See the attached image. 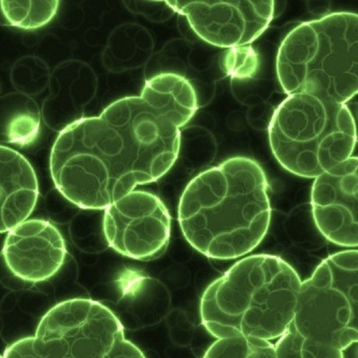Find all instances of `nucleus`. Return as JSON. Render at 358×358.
Masks as SVG:
<instances>
[{
  "instance_id": "nucleus-1",
  "label": "nucleus",
  "mask_w": 358,
  "mask_h": 358,
  "mask_svg": "<svg viewBox=\"0 0 358 358\" xmlns=\"http://www.w3.org/2000/svg\"><path fill=\"white\" fill-rule=\"evenodd\" d=\"M197 109L191 82L166 73L148 80L140 95L73 122L52 148L56 189L81 209L105 210L138 185L157 181L177 161L181 129Z\"/></svg>"
},
{
  "instance_id": "nucleus-2",
  "label": "nucleus",
  "mask_w": 358,
  "mask_h": 358,
  "mask_svg": "<svg viewBox=\"0 0 358 358\" xmlns=\"http://www.w3.org/2000/svg\"><path fill=\"white\" fill-rule=\"evenodd\" d=\"M178 219L189 245L209 259L248 255L261 245L271 222L265 171L245 156L205 170L184 189Z\"/></svg>"
},
{
  "instance_id": "nucleus-3",
  "label": "nucleus",
  "mask_w": 358,
  "mask_h": 358,
  "mask_svg": "<svg viewBox=\"0 0 358 358\" xmlns=\"http://www.w3.org/2000/svg\"><path fill=\"white\" fill-rule=\"evenodd\" d=\"M301 279L279 256H245L214 280L200 300V317L217 339L277 341L293 324Z\"/></svg>"
},
{
  "instance_id": "nucleus-4",
  "label": "nucleus",
  "mask_w": 358,
  "mask_h": 358,
  "mask_svg": "<svg viewBox=\"0 0 358 358\" xmlns=\"http://www.w3.org/2000/svg\"><path fill=\"white\" fill-rule=\"evenodd\" d=\"M277 76L286 95L309 93L347 105L358 91V15L334 12L300 24L282 41Z\"/></svg>"
},
{
  "instance_id": "nucleus-5",
  "label": "nucleus",
  "mask_w": 358,
  "mask_h": 358,
  "mask_svg": "<svg viewBox=\"0 0 358 358\" xmlns=\"http://www.w3.org/2000/svg\"><path fill=\"white\" fill-rule=\"evenodd\" d=\"M278 163L300 178L315 179L348 161L357 145V129L347 105L309 93L289 95L268 126Z\"/></svg>"
},
{
  "instance_id": "nucleus-6",
  "label": "nucleus",
  "mask_w": 358,
  "mask_h": 358,
  "mask_svg": "<svg viewBox=\"0 0 358 358\" xmlns=\"http://www.w3.org/2000/svg\"><path fill=\"white\" fill-rule=\"evenodd\" d=\"M3 358H145L126 339L117 315L93 299L73 298L42 317L35 335L6 349Z\"/></svg>"
},
{
  "instance_id": "nucleus-7",
  "label": "nucleus",
  "mask_w": 358,
  "mask_h": 358,
  "mask_svg": "<svg viewBox=\"0 0 358 358\" xmlns=\"http://www.w3.org/2000/svg\"><path fill=\"white\" fill-rule=\"evenodd\" d=\"M358 252L328 256L301 282L293 325L303 337L345 351L358 338Z\"/></svg>"
},
{
  "instance_id": "nucleus-8",
  "label": "nucleus",
  "mask_w": 358,
  "mask_h": 358,
  "mask_svg": "<svg viewBox=\"0 0 358 358\" xmlns=\"http://www.w3.org/2000/svg\"><path fill=\"white\" fill-rule=\"evenodd\" d=\"M103 231L109 247L121 255L154 261L169 245L171 217L157 196L133 191L105 209Z\"/></svg>"
},
{
  "instance_id": "nucleus-9",
  "label": "nucleus",
  "mask_w": 358,
  "mask_h": 358,
  "mask_svg": "<svg viewBox=\"0 0 358 358\" xmlns=\"http://www.w3.org/2000/svg\"><path fill=\"white\" fill-rule=\"evenodd\" d=\"M184 15L203 41L223 49L245 47L263 35L275 17L272 0L166 1Z\"/></svg>"
},
{
  "instance_id": "nucleus-10",
  "label": "nucleus",
  "mask_w": 358,
  "mask_h": 358,
  "mask_svg": "<svg viewBox=\"0 0 358 358\" xmlns=\"http://www.w3.org/2000/svg\"><path fill=\"white\" fill-rule=\"evenodd\" d=\"M357 156L314 180L311 189L314 223L334 245L357 248Z\"/></svg>"
},
{
  "instance_id": "nucleus-11",
  "label": "nucleus",
  "mask_w": 358,
  "mask_h": 358,
  "mask_svg": "<svg viewBox=\"0 0 358 358\" xmlns=\"http://www.w3.org/2000/svg\"><path fill=\"white\" fill-rule=\"evenodd\" d=\"M3 257L15 277L40 283L59 273L67 257V248L55 225L45 220H26L8 233Z\"/></svg>"
},
{
  "instance_id": "nucleus-12",
  "label": "nucleus",
  "mask_w": 358,
  "mask_h": 358,
  "mask_svg": "<svg viewBox=\"0 0 358 358\" xmlns=\"http://www.w3.org/2000/svg\"><path fill=\"white\" fill-rule=\"evenodd\" d=\"M39 197L33 166L15 150L0 145V234L31 217Z\"/></svg>"
},
{
  "instance_id": "nucleus-13",
  "label": "nucleus",
  "mask_w": 358,
  "mask_h": 358,
  "mask_svg": "<svg viewBox=\"0 0 358 358\" xmlns=\"http://www.w3.org/2000/svg\"><path fill=\"white\" fill-rule=\"evenodd\" d=\"M40 131V110L33 98L12 93L0 98V142L31 145Z\"/></svg>"
},
{
  "instance_id": "nucleus-14",
  "label": "nucleus",
  "mask_w": 358,
  "mask_h": 358,
  "mask_svg": "<svg viewBox=\"0 0 358 358\" xmlns=\"http://www.w3.org/2000/svg\"><path fill=\"white\" fill-rule=\"evenodd\" d=\"M57 0L42 1H0V9L10 25L23 31H36L48 25L59 10Z\"/></svg>"
},
{
  "instance_id": "nucleus-15",
  "label": "nucleus",
  "mask_w": 358,
  "mask_h": 358,
  "mask_svg": "<svg viewBox=\"0 0 358 358\" xmlns=\"http://www.w3.org/2000/svg\"><path fill=\"white\" fill-rule=\"evenodd\" d=\"M273 345L275 358H345V351L300 335L293 324Z\"/></svg>"
},
{
  "instance_id": "nucleus-16",
  "label": "nucleus",
  "mask_w": 358,
  "mask_h": 358,
  "mask_svg": "<svg viewBox=\"0 0 358 358\" xmlns=\"http://www.w3.org/2000/svg\"><path fill=\"white\" fill-rule=\"evenodd\" d=\"M203 358H275L273 342L255 338L217 339Z\"/></svg>"
},
{
  "instance_id": "nucleus-17",
  "label": "nucleus",
  "mask_w": 358,
  "mask_h": 358,
  "mask_svg": "<svg viewBox=\"0 0 358 358\" xmlns=\"http://www.w3.org/2000/svg\"><path fill=\"white\" fill-rule=\"evenodd\" d=\"M259 56L248 45L229 49L221 57L224 71L238 79L253 78L259 70Z\"/></svg>"
},
{
  "instance_id": "nucleus-18",
  "label": "nucleus",
  "mask_w": 358,
  "mask_h": 358,
  "mask_svg": "<svg viewBox=\"0 0 358 358\" xmlns=\"http://www.w3.org/2000/svg\"><path fill=\"white\" fill-rule=\"evenodd\" d=\"M0 358H3V355H0Z\"/></svg>"
}]
</instances>
